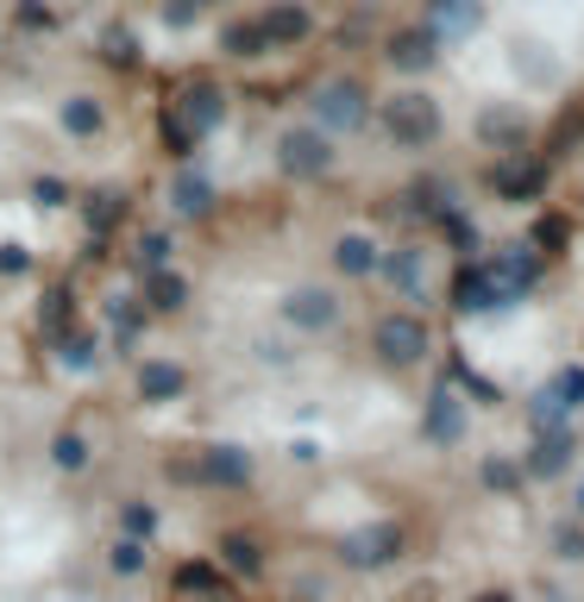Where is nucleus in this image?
<instances>
[{
    "label": "nucleus",
    "instance_id": "1a4fd4ad",
    "mask_svg": "<svg viewBox=\"0 0 584 602\" xmlns=\"http://www.w3.org/2000/svg\"><path fill=\"white\" fill-rule=\"evenodd\" d=\"M195 471H201V484H215V489H246L252 484V458H246V446H208L201 458H195Z\"/></svg>",
    "mask_w": 584,
    "mask_h": 602
},
{
    "label": "nucleus",
    "instance_id": "9b49d317",
    "mask_svg": "<svg viewBox=\"0 0 584 602\" xmlns=\"http://www.w3.org/2000/svg\"><path fill=\"white\" fill-rule=\"evenodd\" d=\"M283 320L302 332H327L333 320H340V302H333L327 289H295L290 302H283Z\"/></svg>",
    "mask_w": 584,
    "mask_h": 602
},
{
    "label": "nucleus",
    "instance_id": "e433bc0d",
    "mask_svg": "<svg viewBox=\"0 0 584 602\" xmlns=\"http://www.w3.org/2000/svg\"><path fill=\"white\" fill-rule=\"evenodd\" d=\"M32 201H39V208H70V182H58V176H39V182H32Z\"/></svg>",
    "mask_w": 584,
    "mask_h": 602
},
{
    "label": "nucleus",
    "instance_id": "bb28decb",
    "mask_svg": "<svg viewBox=\"0 0 584 602\" xmlns=\"http://www.w3.org/2000/svg\"><path fill=\"white\" fill-rule=\"evenodd\" d=\"M63 327H76V289L70 283H51L44 289V332H63Z\"/></svg>",
    "mask_w": 584,
    "mask_h": 602
},
{
    "label": "nucleus",
    "instance_id": "c9c22d12",
    "mask_svg": "<svg viewBox=\"0 0 584 602\" xmlns=\"http://www.w3.org/2000/svg\"><path fill=\"white\" fill-rule=\"evenodd\" d=\"M25 271H32V245L7 239V245H0V276H25Z\"/></svg>",
    "mask_w": 584,
    "mask_h": 602
},
{
    "label": "nucleus",
    "instance_id": "0eeeda50",
    "mask_svg": "<svg viewBox=\"0 0 584 602\" xmlns=\"http://www.w3.org/2000/svg\"><path fill=\"white\" fill-rule=\"evenodd\" d=\"M258 25H264V39H271V51H295V44L314 32V13L302 7V0H271L264 13H258Z\"/></svg>",
    "mask_w": 584,
    "mask_h": 602
},
{
    "label": "nucleus",
    "instance_id": "423d86ee",
    "mask_svg": "<svg viewBox=\"0 0 584 602\" xmlns=\"http://www.w3.org/2000/svg\"><path fill=\"white\" fill-rule=\"evenodd\" d=\"M340 552H346V564H358V571H371V564H389L396 552H403V527H396V521L358 527V534H346V540H340Z\"/></svg>",
    "mask_w": 584,
    "mask_h": 602
},
{
    "label": "nucleus",
    "instance_id": "6e6552de",
    "mask_svg": "<svg viewBox=\"0 0 584 602\" xmlns=\"http://www.w3.org/2000/svg\"><path fill=\"white\" fill-rule=\"evenodd\" d=\"M170 208L182 220H208L215 214V176L195 170V163H182V170L170 176Z\"/></svg>",
    "mask_w": 584,
    "mask_h": 602
},
{
    "label": "nucleus",
    "instance_id": "ea45409f",
    "mask_svg": "<svg viewBox=\"0 0 584 602\" xmlns=\"http://www.w3.org/2000/svg\"><path fill=\"white\" fill-rule=\"evenodd\" d=\"M484 484H497V489H509V484H515V471H509V465H484Z\"/></svg>",
    "mask_w": 584,
    "mask_h": 602
},
{
    "label": "nucleus",
    "instance_id": "473e14b6",
    "mask_svg": "<svg viewBox=\"0 0 584 602\" xmlns=\"http://www.w3.org/2000/svg\"><path fill=\"white\" fill-rule=\"evenodd\" d=\"M157 20L170 25V32H189V25L201 20V7H195V0H164V7H157Z\"/></svg>",
    "mask_w": 584,
    "mask_h": 602
},
{
    "label": "nucleus",
    "instance_id": "f704fd0d",
    "mask_svg": "<svg viewBox=\"0 0 584 602\" xmlns=\"http://www.w3.org/2000/svg\"><path fill=\"white\" fill-rule=\"evenodd\" d=\"M546 395H553L560 409H578V402H584V370H560V383L546 389Z\"/></svg>",
    "mask_w": 584,
    "mask_h": 602
},
{
    "label": "nucleus",
    "instance_id": "f257e3e1",
    "mask_svg": "<svg viewBox=\"0 0 584 602\" xmlns=\"http://www.w3.org/2000/svg\"><path fill=\"white\" fill-rule=\"evenodd\" d=\"M384 133L396 138L403 151H421V145L440 138V107H434L428 95H396V101H384Z\"/></svg>",
    "mask_w": 584,
    "mask_h": 602
},
{
    "label": "nucleus",
    "instance_id": "412c9836",
    "mask_svg": "<svg viewBox=\"0 0 584 602\" xmlns=\"http://www.w3.org/2000/svg\"><path fill=\"white\" fill-rule=\"evenodd\" d=\"M452 308H466V314L503 308V295H497V283H490V271H459V283H452Z\"/></svg>",
    "mask_w": 584,
    "mask_h": 602
},
{
    "label": "nucleus",
    "instance_id": "aec40b11",
    "mask_svg": "<svg viewBox=\"0 0 584 602\" xmlns=\"http://www.w3.org/2000/svg\"><path fill=\"white\" fill-rule=\"evenodd\" d=\"M377 271L389 276V283H396V289L409 295V302H421V289H428V271H421V252H409V245H403V252H389V257H377Z\"/></svg>",
    "mask_w": 584,
    "mask_h": 602
},
{
    "label": "nucleus",
    "instance_id": "58836bf2",
    "mask_svg": "<svg viewBox=\"0 0 584 602\" xmlns=\"http://www.w3.org/2000/svg\"><path fill=\"white\" fill-rule=\"evenodd\" d=\"M534 239H541V245H565V220H541V226H534Z\"/></svg>",
    "mask_w": 584,
    "mask_h": 602
},
{
    "label": "nucleus",
    "instance_id": "2f4dec72",
    "mask_svg": "<svg viewBox=\"0 0 584 602\" xmlns=\"http://www.w3.org/2000/svg\"><path fill=\"white\" fill-rule=\"evenodd\" d=\"M107 564H114L119 578H133V571H145V540H133V534H126V540H114Z\"/></svg>",
    "mask_w": 584,
    "mask_h": 602
},
{
    "label": "nucleus",
    "instance_id": "4c0bfd02",
    "mask_svg": "<svg viewBox=\"0 0 584 602\" xmlns=\"http://www.w3.org/2000/svg\"><path fill=\"white\" fill-rule=\"evenodd\" d=\"M157 527V515L145 503H126V534H133V540H145V534H152Z\"/></svg>",
    "mask_w": 584,
    "mask_h": 602
},
{
    "label": "nucleus",
    "instance_id": "4be33fe9",
    "mask_svg": "<svg viewBox=\"0 0 584 602\" xmlns=\"http://www.w3.org/2000/svg\"><path fill=\"white\" fill-rule=\"evenodd\" d=\"M58 119H63V133L70 138H101V126H107V114H101L95 95H70L58 107Z\"/></svg>",
    "mask_w": 584,
    "mask_h": 602
},
{
    "label": "nucleus",
    "instance_id": "dca6fc26",
    "mask_svg": "<svg viewBox=\"0 0 584 602\" xmlns=\"http://www.w3.org/2000/svg\"><path fill=\"white\" fill-rule=\"evenodd\" d=\"M428 32L434 39H466V32H478V0H434Z\"/></svg>",
    "mask_w": 584,
    "mask_h": 602
},
{
    "label": "nucleus",
    "instance_id": "2eb2a0df",
    "mask_svg": "<svg viewBox=\"0 0 584 602\" xmlns=\"http://www.w3.org/2000/svg\"><path fill=\"white\" fill-rule=\"evenodd\" d=\"M157 145H164V157H170V163H189V157L201 151V133H195L182 114H176L170 101L157 107Z\"/></svg>",
    "mask_w": 584,
    "mask_h": 602
},
{
    "label": "nucleus",
    "instance_id": "7c9ffc66",
    "mask_svg": "<svg viewBox=\"0 0 584 602\" xmlns=\"http://www.w3.org/2000/svg\"><path fill=\"white\" fill-rule=\"evenodd\" d=\"M565 433H546L541 446H534V458H528V471H541V477H553V471H565Z\"/></svg>",
    "mask_w": 584,
    "mask_h": 602
},
{
    "label": "nucleus",
    "instance_id": "393cba45",
    "mask_svg": "<svg viewBox=\"0 0 584 602\" xmlns=\"http://www.w3.org/2000/svg\"><path fill=\"white\" fill-rule=\"evenodd\" d=\"M466 433V414H459V395L447 383L434 389V409H428V440H459Z\"/></svg>",
    "mask_w": 584,
    "mask_h": 602
},
{
    "label": "nucleus",
    "instance_id": "4468645a",
    "mask_svg": "<svg viewBox=\"0 0 584 602\" xmlns=\"http://www.w3.org/2000/svg\"><path fill=\"white\" fill-rule=\"evenodd\" d=\"M434 57H440V39H434L428 25H409V32H396V39H389V63H396V70H434Z\"/></svg>",
    "mask_w": 584,
    "mask_h": 602
},
{
    "label": "nucleus",
    "instance_id": "5701e85b",
    "mask_svg": "<svg viewBox=\"0 0 584 602\" xmlns=\"http://www.w3.org/2000/svg\"><path fill=\"white\" fill-rule=\"evenodd\" d=\"M220 564L239 571V578H258V571H264V546H258L252 534H220Z\"/></svg>",
    "mask_w": 584,
    "mask_h": 602
},
{
    "label": "nucleus",
    "instance_id": "39448f33",
    "mask_svg": "<svg viewBox=\"0 0 584 602\" xmlns=\"http://www.w3.org/2000/svg\"><path fill=\"white\" fill-rule=\"evenodd\" d=\"M170 107L189 119L201 138H208L220 119H227V88H220V82H208V76H195V82H182V88L170 95Z\"/></svg>",
    "mask_w": 584,
    "mask_h": 602
},
{
    "label": "nucleus",
    "instance_id": "b1692460",
    "mask_svg": "<svg viewBox=\"0 0 584 602\" xmlns=\"http://www.w3.org/2000/svg\"><path fill=\"white\" fill-rule=\"evenodd\" d=\"M101 63H107V70H126V76H133L138 63V32L133 25H107V32H101Z\"/></svg>",
    "mask_w": 584,
    "mask_h": 602
},
{
    "label": "nucleus",
    "instance_id": "a878e982",
    "mask_svg": "<svg viewBox=\"0 0 584 602\" xmlns=\"http://www.w3.org/2000/svg\"><path fill=\"white\" fill-rule=\"evenodd\" d=\"M333 264H340L346 276H371L377 271V245H371L365 233H346L340 245H333Z\"/></svg>",
    "mask_w": 584,
    "mask_h": 602
},
{
    "label": "nucleus",
    "instance_id": "6ab92c4d",
    "mask_svg": "<svg viewBox=\"0 0 584 602\" xmlns=\"http://www.w3.org/2000/svg\"><path fill=\"white\" fill-rule=\"evenodd\" d=\"M220 51L233 63H258V57H271V39H264V25L258 20H233L227 32H220Z\"/></svg>",
    "mask_w": 584,
    "mask_h": 602
},
{
    "label": "nucleus",
    "instance_id": "ddd939ff",
    "mask_svg": "<svg viewBox=\"0 0 584 602\" xmlns=\"http://www.w3.org/2000/svg\"><path fill=\"white\" fill-rule=\"evenodd\" d=\"M138 302L152 314H182L189 308V276L170 271V264H164V271H145V295H138Z\"/></svg>",
    "mask_w": 584,
    "mask_h": 602
},
{
    "label": "nucleus",
    "instance_id": "c85d7f7f",
    "mask_svg": "<svg viewBox=\"0 0 584 602\" xmlns=\"http://www.w3.org/2000/svg\"><path fill=\"white\" fill-rule=\"evenodd\" d=\"M170 257H176V239L164 233V226H152V233H138V264H145V271H164Z\"/></svg>",
    "mask_w": 584,
    "mask_h": 602
},
{
    "label": "nucleus",
    "instance_id": "7ed1b4c3",
    "mask_svg": "<svg viewBox=\"0 0 584 602\" xmlns=\"http://www.w3.org/2000/svg\"><path fill=\"white\" fill-rule=\"evenodd\" d=\"M371 119V95L358 88V82H321V95H314V126L321 133H358Z\"/></svg>",
    "mask_w": 584,
    "mask_h": 602
},
{
    "label": "nucleus",
    "instance_id": "37998d69",
    "mask_svg": "<svg viewBox=\"0 0 584 602\" xmlns=\"http://www.w3.org/2000/svg\"><path fill=\"white\" fill-rule=\"evenodd\" d=\"M578 503H584V489H578Z\"/></svg>",
    "mask_w": 584,
    "mask_h": 602
},
{
    "label": "nucleus",
    "instance_id": "cd10ccee",
    "mask_svg": "<svg viewBox=\"0 0 584 602\" xmlns=\"http://www.w3.org/2000/svg\"><path fill=\"white\" fill-rule=\"evenodd\" d=\"M51 465L58 471H88V440H82L76 427H63L58 440H51Z\"/></svg>",
    "mask_w": 584,
    "mask_h": 602
},
{
    "label": "nucleus",
    "instance_id": "72a5a7b5",
    "mask_svg": "<svg viewBox=\"0 0 584 602\" xmlns=\"http://www.w3.org/2000/svg\"><path fill=\"white\" fill-rule=\"evenodd\" d=\"M497 189L515 194V201H528V194L541 189V170H497Z\"/></svg>",
    "mask_w": 584,
    "mask_h": 602
},
{
    "label": "nucleus",
    "instance_id": "79ce46f5",
    "mask_svg": "<svg viewBox=\"0 0 584 602\" xmlns=\"http://www.w3.org/2000/svg\"><path fill=\"white\" fill-rule=\"evenodd\" d=\"M478 602H509V596H478Z\"/></svg>",
    "mask_w": 584,
    "mask_h": 602
},
{
    "label": "nucleus",
    "instance_id": "c756f323",
    "mask_svg": "<svg viewBox=\"0 0 584 602\" xmlns=\"http://www.w3.org/2000/svg\"><path fill=\"white\" fill-rule=\"evenodd\" d=\"M176 590H189V596H208V590H220V564H208V559L182 564V571H176Z\"/></svg>",
    "mask_w": 584,
    "mask_h": 602
},
{
    "label": "nucleus",
    "instance_id": "20e7f679",
    "mask_svg": "<svg viewBox=\"0 0 584 602\" xmlns=\"http://www.w3.org/2000/svg\"><path fill=\"white\" fill-rule=\"evenodd\" d=\"M371 346H377V358L384 365H421L428 358V327H421V314H384L377 320V332H371Z\"/></svg>",
    "mask_w": 584,
    "mask_h": 602
},
{
    "label": "nucleus",
    "instance_id": "f3484780",
    "mask_svg": "<svg viewBox=\"0 0 584 602\" xmlns=\"http://www.w3.org/2000/svg\"><path fill=\"white\" fill-rule=\"evenodd\" d=\"M145 320H152V308H145L138 295H114V302H107V327H114V346H119V351H133V346H138Z\"/></svg>",
    "mask_w": 584,
    "mask_h": 602
},
{
    "label": "nucleus",
    "instance_id": "9d476101",
    "mask_svg": "<svg viewBox=\"0 0 584 602\" xmlns=\"http://www.w3.org/2000/svg\"><path fill=\"white\" fill-rule=\"evenodd\" d=\"M182 389H189V370L176 365V358H152V365H138V402L164 409V402H176Z\"/></svg>",
    "mask_w": 584,
    "mask_h": 602
},
{
    "label": "nucleus",
    "instance_id": "f03ea898",
    "mask_svg": "<svg viewBox=\"0 0 584 602\" xmlns=\"http://www.w3.org/2000/svg\"><path fill=\"white\" fill-rule=\"evenodd\" d=\"M277 170L295 176V182H314V176L333 170V145L321 126H295V133L277 138Z\"/></svg>",
    "mask_w": 584,
    "mask_h": 602
},
{
    "label": "nucleus",
    "instance_id": "a19ab883",
    "mask_svg": "<svg viewBox=\"0 0 584 602\" xmlns=\"http://www.w3.org/2000/svg\"><path fill=\"white\" fill-rule=\"evenodd\" d=\"M195 7H201V13H208V7H220V0H195Z\"/></svg>",
    "mask_w": 584,
    "mask_h": 602
},
{
    "label": "nucleus",
    "instance_id": "f8f14e48",
    "mask_svg": "<svg viewBox=\"0 0 584 602\" xmlns=\"http://www.w3.org/2000/svg\"><path fill=\"white\" fill-rule=\"evenodd\" d=\"M133 214V194L126 189H95L88 201H82V220H88V239H101L107 245V233H114L119 220Z\"/></svg>",
    "mask_w": 584,
    "mask_h": 602
},
{
    "label": "nucleus",
    "instance_id": "a211bd4d",
    "mask_svg": "<svg viewBox=\"0 0 584 602\" xmlns=\"http://www.w3.org/2000/svg\"><path fill=\"white\" fill-rule=\"evenodd\" d=\"M51 339H58V365H63V370H76V377H88V370L101 365L95 332L82 327V320H76V327H63V332H51Z\"/></svg>",
    "mask_w": 584,
    "mask_h": 602
}]
</instances>
